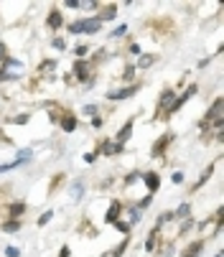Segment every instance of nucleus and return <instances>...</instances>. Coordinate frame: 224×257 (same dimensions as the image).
Wrapping results in <instances>:
<instances>
[{
	"mask_svg": "<svg viewBox=\"0 0 224 257\" xmlns=\"http://www.w3.org/2000/svg\"><path fill=\"white\" fill-rule=\"evenodd\" d=\"M102 21L97 16H82V18H74V21H66L64 26V33L66 36H97L102 33Z\"/></svg>",
	"mask_w": 224,
	"mask_h": 257,
	"instance_id": "1",
	"label": "nucleus"
},
{
	"mask_svg": "<svg viewBox=\"0 0 224 257\" xmlns=\"http://www.w3.org/2000/svg\"><path fill=\"white\" fill-rule=\"evenodd\" d=\"M26 77V61L18 56H8L6 61H0V84H13Z\"/></svg>",
	"mask_w": 224,
	"mask_h": 257,
	"instance_id": "2",
	"label": "nucleus"
},
{
	"mask_svg": "<svg viewBox=\"0 0 224 257\" xmlns=\"http://www.w3.org/2000/svg\"><path fill=\"white\" fill-rule=\"evenodd\" d=\"M49 120L56 122L66 135H71V133L79 130V117L74 115L69 107H59V104H56V107H49Z\"/></svg>",
	"mask_w": 224,
	"mask_h": 257,
	"instance_id": "3",
	"label": "nucleus"
},
{
	"mask_svg": "<svg viewBox=\"0 0 224 257\" xmlns=\"http://www.w3.org/2000/svg\"><path fill=\"white\" fill-rule=\"evenodd\" d=\"M143 82H135V84H120V87H109L104 92V102H112V104H120V102H130L133 97H138L143 92Z\"/></svg>",
	"mask_w": 224,
	"mask_h": 257,
	"instance_id": "4",
	"label": "nucleus"
},
{
	"mask_svg": "<svg viewBox=\"0 0 224 257\" xmlns=\"http://www.w3.org/2000/svg\"><path fill=\"white\" fill-rule=\"evenodd\" d=\"M94 153H97V158H118V156H123L125 151H128V145H120V143H115L112 138H99L97 143H94V148H92Z\"/></svg>",
	"mask_w": 224,
	"mask_h": 257,
	"instance_id": "5",
	"label": "nucleus"
},
{
	"mask_svg": "<svg viewBox=\"0 0 224 257\" xmlns=\"http://www.w3.org/2000/svg\"><path fill=\"white\" fill-rule=\"evenodd\" d=\"M173 140H176V133H173V130H163V133L156 138V143L151 145V161H161V158H166V153L171 151Z\"/></svg>",
	"mask_w": 224,
	"mask_h": 257,
	"instance_id": "6",
	"label": "nucleus"
},
{
	"mask_svg": "<svg viewBox=\"0 0 224 257\" xmlns=\"http://www.w3.org/2000/svg\"><path fill=\"white\" fill-rule=\"evenodd\" d=\"M176 99V89L173 87H163L158 99H156V112H153V122H163L166 120V112H168V107L173 104Z\"/></svg>",
	"mask_w": 224,
	"mask_h": 257,
	"instance_id": "7",
	"label": "nucleus"
},
{
	"mask_svg": "<svg viewBox=\"0 0 224 257\" xmlns=\"http://www.w3.org/2000/svg\"><path fill=\"white\" fill-rule=\"evenodd\" d=\"M221 117H224V99H221V97H214V99H211V104L206 107V112H204L201 122H199L201 135L206 133V127H209L211 122H216V120H221Z\"/></svg>",
	"mask_w": 224,
	"mask_h": 257,
	"instance_id": "8",
	"label": "nucleus"
},
{
	"mask_svg": "<svg viewBox=\"0 0 224 257\" xmlns=\"http://www.w3.org/2000/svg\"><path fill=\"white\" fill-rule=\"evenodd\" d=\"M64 26H66V18H64V11H61V6H51L49 8V13L44 16V28L46 31H51L54 36H59L61 31H64Z\"/></svg>",
	"mask_w": 224,
	"mask_h": 257,
	"instance_id": "9",
	"label": "nucleus"
},
{
	"mask_svg": "<svg viewBox=\"0 0 224 257\" xmlns=\"http://www.w3.org/2000/svg\"><path fill=\"white\" fill-rule=\"evenodd\" d=\"M199 94V84L196 82H191L189 84V89H186V92H181V94H176V99H173V104L168 107V112H166V120H171L173 115H178L181 112V109L186 107V104H189L191 102V97H196Z\"/></svg>",
	"mask_w": 224,
	"mask_h": 257,
	"instance_id": "10",
	"label": "nucleus"
},
{
	"mask_svg": "<svg viewBox=\"0 0 224 257\" xmlns=\"http://www.w3.org/2000/svg\"><path fill=\"white\" fill-rule=\"evenodd\" d=\"M69 71H71V77H74V82H77V84H84V82H89V79L97 74L87 59H74Z\"/></svg>",
	"mask_w": 224,
	"mask_h": 257,
	"instance_id": "11",
	"label": "nucleus"
},
{
	"mask_svg": "<svg viewBox=\"0 0 224 257\" xmlns=\"http://www.w3.org/2000/svg\"><path fill=\"white\" fill-rule=\"evenodd\" d=\"M140 183H143L145 194L156 196V194L161 191V186H163V176H161V171H156V168H148V171H143V176H140Z\"/></svg>",
	"mask_w": 224,
	"mask_h": 257,
	"instance_id": "12",
	"label": "nucleus"
},
{
	"mask_svg": "<svg viewBox=\"0 0 224 257\" xmlns=\"http://www.w3.org/2000/svg\"><path fill=\"white\" fill-rule=\"evenodd\" d=\"M87 191H89V186H87L84 178H74L71 183H66V194H69V199H71L74 206H79V204L84 201Z\"/></svg>",
	"mask_w": 224,
	"mask_h": 257,
	"instance_id": "13",
	"label": "nucleus"
},
{
	"mask_svg": "<svg viewBox=\"0 0 224 257\" xmlns=\"http://www.w3.org/2000/svg\"><path fill=\"white\" fill-rule=\"evenodd\" d=\"M123 206H125V201H120V199H112V201L107 204V209H104L102 224H104V227H112V224L118 222V219H123Z\"/></svg>",
	"mask_w": 224,
	"mask_h": 257,
	"instance_id": "14",
	"label": "nucleus"
},
{
	"mask_svg": "<svg viewBox=\"0 0 224 257\" xmlns=\"http://www.w3.org/2000/svg\"><path fill=\"white\" fill-rule=\"evenodd\" d=\"M216 168H219V158H216V161H211V163H209V166L199 173L196 183H191V186H189V194H191V196H194V194H199V191L206 186V183L211 181V176H214V171H216Z\"/></svg>",
	"mask_w": 224,
	"mask_h": 257,
	"instance_id": "15",
	"label": "nucleus"
},
{
	"mask_svg": "<svg viewBox=\"0 0 224 257\" xmlns=\"http://www.w3.org/2000/svg\"><path fill=\"white\" fill-rule=\"evenodd\" d=\"M206 242H209V237H196L191 242H186V247L178 252V257H201L206 249Z\"/></svg>",
	"mask_w": 224,
	"mask_h": 257,
	"instance_id": "16",
	"label": "nucleus"
},
{
	"mask_svg": "<svg viewBox=\"0 0 224 257\" xmlns=\"http://www.w3.org/2000/svg\"><path fill=\"white\" fill-rule=\"evenodd\" d=\"M26 214H28L26 199H11L6 204V219H26Z\"/></svg>",
	"mask_w": 224,
	"mask_h": 257,
	"instance_id": "17",
	"label": "nucleus"
},
{
	"mask_svg": "<svg viewBox=\"0 0 224 257\" xmlns=\"http://www.w3.org/2000/svg\"><path fill=\"white\" fill-rule=\"evenodd\" d=\"M120 16V6L118 3H102L99 11H97V18L102 21V26H109V23H115Z\"/></svg>",
	"mask_w": 224,
	"mask_h": 257,
	"instance_id": "18",
	"label": "nucleus"
},
{
	"mask_svg": "<svg viewBox=\"0 0 224 257\" xmlns=\"http://www.w3.org/2000/svg\"><path fill=\"white\" fill-rule=\"evenodd\" d=\"M163 242H166V232L151 229V232H148V237H145V242H143L145 254H153V252H158V247H161Z\"/></svg>",
	"mask_w": 224,
	"mask_h": 257,
	"instance_id": "19",
	"label": "nucleus"
},
{
	"mask_svg": "<svg viewBox=\"0 0 224 257\" xmlns=\"http://www.w3.org/2000/svg\"><path fill=\"white\" fill-rule=\"evenodd\" d=\"M133 133H135V120L130 117V120H125V122L118 127V133L112 135V140L120 143V145H128V143L133 140Z\"/></svg>",
	"mask_w": 224,
	"mask_h": 257,
	"instance_id": "20",
	"label": "nucleus"
},
{
	"mask_svg": "<svg viewBox=\"0 0 224 257\" xmlns=\"http://www.w3.org/2000/svg\"><path fill=\"white\" fill-rule=\"evenodd\" d=\"M123 219H125V222L135 229V227L143 222V211H140L133 201H125V206H123Z\"/></svg>",
	"mask_w": 224,
	"mask_h": 257,
	"instance_id": "21",
	"label": "nucleus"
},
{
	"mask_svg": "<svg viewBox=\"0 0 224 257\" xmlns=\"http://www.w3.org/2000/svg\"><path fill=\"white\" fill-rule=\"evenodd\" d=\"M21 168H26V166H31L33 161H36V148L33 145H26V148H18L16 151V158H13Z\"/></svg>",
	"mask_w": 224,
	"mask_h": 257,
	"instance_id": "22",
	"label": "nucleus"
},
{
	"mask_svg": "<svg viewBox=\"0 0 224 257\" xmlns=\"http://www.w3.org/2000/svg\"><path fill=\"white\" fill-rule=\"evenodd\" d=\"M156 61H158V54H151V51H143L133 64H135V69L138 71H148V69H153L156 66Z\"/></svg>",
	"mask_w": 224,
	"mask_h": 257,
	"instance_id": "23",
	"label": "nucleus"
},
{
	"mask_svg": "<svg viewBox=\"0 0 224 257\" xmlns=\"http://www.w3.org/2000/svg\"><path fill=\"white\" fill-rule=\"evenodd\" d=\"M56 69H59V59H54V56H46V59H41L39 64H36V74L49 77V74H54Z\"/></svg>",
	"mask_w": 224,
	"mask_h": 257,
	"instance_id": "24",
	"label": "nucleus"
},
{
	"mask_svg": "<svg viewBox=\"0 0 224 257\" xmlns=\"http://www.w3.org/2000/svg\"><path fill=\"white\" fill-rule=\"evenodd\" d=\"M171 224H176V219H173V209H166V211H161V214L156 216V224H153V229L166 232Z\"/></svg>",
	"mask_w": 224,
	"mask_h": 257,
	"instance_id": "25",
	"label": "nucleus"
},
{
	"mask_svg": "<svg viewBox=\"0 0 224 257\" xmlns=\"http://www.w3.org/2000/svg\"><path fill=\"white\" fill-rule=\"evenodd\" d=\"M140 176H143V171H140V168H133V171H128V173L120 178V189H123V191H128V189L138 186V183H140Z\"/></svg>",
	"mask_w": 224,
	"mask_h": 257,
	"instance_id": "26",
	"label": "nucleus"
},
{
	"mask_svg": "<svg viewBox=\"0 0 224 257\" xmlns=\"http://www.w3.org/2000/svg\"><path fill=\"white\" fill-rule=\"evenodd\" d=\"M194 214V201H189V199H183L176 209H173V219L176 222H183V219H189Z\"/></svg>",
	"mask_w": 224,
	"mask_h": 257,
	"instance_id": "27",
	"label": "nucleus"
},
{
	"mask_svg": "<svg viewBox=\"0 0 224 257\" xmlns=\"http://www.w3.org/2000/svg\"><path fill=\"white\" fill-rule=\"evenodd\" d=\"M0 232L3 234H21L23 232V219H3V222H0Z\"/></svg>",
	"mask_w": 224,
	"mask_h": 257,
	"instance_id": "28",
	"label": "nucleus"
},
{
	"mask_svg": "<svg viewBox=\"0 0 224 257\" xmlns=\"http://www.w3.org/2000/svg\"><path fill=\"white\" fill-rule=\"evenodd\" d=\"M109 59V49L107 46H99V49H92V54H89V64H92V69H97V66H102L104 61Z\"/></svg>",
	"mask_w": 224,
	"mask_h": 257,
	"instance_id": "29",
	"label": "nucleus"
},
{
	"mask_svg": "<svg viewBox=\"0 0 224 257\" xmlns=\"http://www.w3.org/2000/svg\"><path fill=\"white\" fill-rule=\"evenodd\" d=\"M135 77H138L135 64H133V61H125V64H123V71H120V82H123V84H135V82H138Z\"/></svg>",
	"mask_w": 224,
	"mask_h": 257,
	"instance_id": "30",
	"label": "nucleus"
},
{
	"mask_svg": "<svg viewBox=\"0 0 224 257\" xmlns=\"http://www.w3.org/2000/svg\"><path fill=\"white\" fill-rule=\"evenodd\" d=\"M130 242H133V234L123 237V239H120V242H118L115 247L109 249V254H107V257H125V252L130 249Z\"/></svg>",
	"mask_w": 224,
	"mask_h": 257,
	"instance_id": "31",
	"label": "nucleus"
},
{
	"mask_svg": "<svg viewBox=\"0 0 224 257\" xmlns=\"http://www.w3.org/2000/svg\"><path fill=\"white\" fill-rule=\"evenodd\" d=\"M128 33H130V23H128V21H123V23H118L115 28H112V31L107 33V41H118V39H125Z\"/></svg>",
	"mask_w": 224,
	"mask_h": 257,
	"instance_id": "32",
	"label": "nucleus"
},
{
	"mask_svg": "<svg viewBox=\"0 0 224 257\" xmlns=\"http://www.w3.org/2000/svg\"><path fill=\"white\" fill-rule=\"evenodd\" d=\"M71 54H74V59H89V54H92V44L82 41V44H77V46L71 49Z\"/></svg>",
	"mask_w": 224,
	"mask_h": 257,
	"instance_id": "33",
	"label": "nucleus"
},
{
	"mask_svg": "<svg viewBox=\"0 0 224 257\" xmlns=\"http://www.w3.org/2000/svg\"><path fill=\"white\" fill-rule=\"evenodd\" d=\"M54 209H46V211H41L39 216H36V227H39V229H44V227H49L51 224V219H54Z\"/></svg>",
	"mask_w": 224,
	"mask_h": 257,
	"instance_id": "34",
	"label": "nucleus"
},
{
	"mask_svg": "<svg viewBox=\"0 0 224 257\" xmlns=\"http://www.w3.org/2000/svg\"><path fill=\"white\" fill-rule=\"evenodd\" d=\"M49 46H51L54 51H59V54L69 51V41L64 39V36H51V41H49Z\"/></svg>",
	"mask_w": 224,
	"mask_h": 257,
	"instance_id": "35",
	"label": "nucleus"
},
{
	"mask_svg": "<svg viewBox=\"0 0 224 257\" xmlns=\"http://www.w3.org/2000/svg\"><path fill=\"white\" fill-rule=\"evenodd\" d=\"M153 201H156V196H151V194H143V196H140L138 201H133V204H135V206H138V209H140V211L145 214L148 209L153 206Z\"/></svg>",
	"mask_w": 224,
	"mask_h": 257,
	"instance_id": "36",
	"label": "nucleus"
},
{
	"mask_svg": "<svg viewBox=\"0 0 224 257\" xmlns=\"http://www.w3.org/2000/svg\"><path fill=\"white\" fill-rule=\"evenodd\" d=\"M31 112H18V115H13V117H8V125H18V127H23V125H28L31 122Z\"/></svg>",
	"mask_w": 224,
	"mask_h": 257,
	"instance_id": "37",
	"label": "nucleus"
},
{
	"mask_svg": "<svg viewBox=\"0 0 224 257\" xmlns=\"http://www.w3.org/2000/svg\"><path fill=\"white\" fill-rule=\"evenodd\" d=\"M99 0H84V3H82V13L84 16H97V11H99Z\"/></svg>",
	"mask_w": 224,
	"mask_h": 257,
	"instance_id": "38",
	"label": "nucleus"
},
{
	"mask_svg": "<svg viewBox=\"0 0 224 257\" xmlns=\"http://www.w3.org/2000/svg\"><path fill=\"white\" fill-rule=\"evenodd\" d=\"M82 115L92 120L94 115H99V104H97V102H87V104H82Z\"/></svg>",
	"mask_w": 224,
	"mask_h": 257,
	"instance_id": "39",
	"label": "nucleus"
},
{
	"mask_svg": "<svg viewBox=\"0 0 224 257\" xmlns=\"http://www.w3.org/2000/svg\"><path fill=\"white\" fill-rule=\"evenodd\" d=\"M3 257H23V249L18 244H6L3 247Z\"/></svg>",
	"mask_w": 224,
	"mask_h": 257,
	"instance_id": "40",
	"label": "nucleus"
},
{
	"mask_svg": "<svg viewBox=\"0 0 224 257\" xmlns=\"http://www.w3.org/2000/svg\"><path fill=\"white\" fill-rule=\"evenodd\" d=\"M112 227H115V229H118V232H120L123 237H128V234H133V227H130V224L125 222V219H118V222H115V224H112Z\"/></svg>",
	"mask_w": 224,
	"mask_h": 257,
	"instance_id": "41",
	"label": "nucleus"
},
{
	"mask_svg": "<svg viewBox=\"0 0 224 257\" xmlns=\"http://www.w3.org/2000/svg\"><path fill=\"white\" fill-rule=\"evenodd\" d=\"M140 54H143V46H140L138 41H130L128 49H125V56H135V59H138Z\"/></svg>",
	"mask_w": 224,
	"mask_h": 257,
	"instance_id": "42",
	"label": "nucleus"
},
{
	"mask_svg": "<svg viewBox=\"0 0 224 257\" xmlns=\"http://www.w3.org/2000/svg\"><path fill=\"white\" fill-rule=\"evenodd\" d=\"M97 161H99V158H97V153H94V151H87V153H82V163H84V166H94Z\"/></svg>",
	"mask_w": 224,
	"mask_h": 257,
	"instance_id": "43",
	"label": "nucleus"
},
{
	"mask_svg": "<svg viewBox=\"0 0 224 257\" xmlns=\"http://www.w3.org/2000/svg\"><path fill=\"white\" fill-rule=\"evenodd\" d=\"M183 181H186V173L183 171H173L171 173V183H173V186H183Z\"/></svg>",
	"mask_w": 224,
	"mask_h": 257,
	"instance_id": "44",
	"label": "nucleus"
},
{
	"mask_svg": "<svg viewBox=\"0 0 224 257\" xmlns=\"http://www.w3.org/2000/svg\"><path fill=\"white\" fill-rule=\"evenodd\" d=\"M61 11H82V0H64Z\"/></svg>",
	"mask_w": 224,
	"mask_h": 257,
	"instance_id": "45",
	"label": "nucleus"
},
{
	"mask_svg": "<svg viewBox=\"0 0 224 257\" xmlns=\"http://www.w3.org/2000/svg\"><path fill=\"white\" fill-rule=\"evenodd\" d=\"M89 125H92V130H102V127H104V117H102V112L94 115V117L89 120Z\"/></svg>",
	"mask_w": 224,
	"mask_h": 257,
	"instance_id": "46",
	"label": "nucleus"
},
{
	"mask_svg": "<svg viewBox=\"0 0 224 257\" xmlns=\"http://www.w3.org/2000/svg\"><path fill=\"white\" fill-rule=\"evenodd\" d=\"M21 166L16 161H8V163H0V173H11V171H18Z\"/></svg>",
	"mask_w": 224,
	"mask_h": 257,
	"instance_id": "47",
	"label": "nucleus"
},
{
	"mask_svg": "<svg viewBox=\"0 0 224 257\" xmlns=\"http://www.w3.org/2000/svg\"><path fill=\"white\" fill-rule=\"evenodd\" d=\"M8 56H11V49H8V44L3 39H0V61H6Z\"/></svg>",
	"mask_w": 224,
	"mask_h": 257,
	"instance_id": "48",
	"label": "nucleus"
},
{
	"mask_svg": "<svg viewBox=\"0 0 224 257\" xmlns=\"http://www.w3.org/2000/svg\"><path fill=\"white\" fill-rule=\"evenodd\" d=\"M94 87H97V74H94L89 82H84V84H82V92H92Z\"/></svg>",
	"mask_w": 224,
	"mask_h": 257,
	"instance_id": "49",
	"label": "nucleus"
},
{
	"mask_svg": "<svg viewBox=\"0 0 224 257\" xmlns=\"http://www.w3.org/2000/svg\"><path fill=\"white\" fill-rule=\"evenodd\" d=\"M56 257H71V244H61L59 252H56Z\"/></svg>",
	"mask_w": 224,
	"mask_h": 257,
	"instance_id": "50",
	"label": "nucleus"
},
{
	"mask_svg": "<svg viewBox=\"0 0 224 257\" xmlns=\"http://www.w3.org/2000/svg\"><path fill=\"white\" fill-rule=\"evenodd\" d=\"M61 82H64L66 87H74V84H77V82H74V77H71V71H64V74H61Z\"/></svg>",
	"mask_w": 224,
	"mask_h": 257,
	"instance_id": "51",
	"label": "nucleus"
},
{
	"mask_svg": "<svg viewBox=\"0 0 224 257\" xmlns=\"http://www.w3.org/2000/svg\"><path fill=\"white\" fill-rule=\"evenodd\" d=\"M209 64H211V59H209V56H206V59H199V61H196V69H206Z\"/></svg>",
	"mask_w": 224,
	"mask_h": 257,
	"instance_id": "52",
	"label": "nucleus"
},
{
	"mask_svg": "<svg viewBox=\"0 0 224 257\" xmlns=\"http://www.w3.org/2000/svg\"><path fill=\"white\" fill-rule=\"evenodd\" d=\"M214 257H224V252H221V249H216V252H214Z\"/></svg>",
	"mask_w": 224,
	"mask_h": 257,
	"instance_id": "53",
	"label": "nucleus"
},
{
	"mask_svg": "<svg viewBox=\"0 0 224 257\" xmlns=\"http://www.w3.org/2000/svg\"><path fill=\"white\" fill-rule=\"evenodd\" d=\"M0 138H3V130H0Z\"/></svg>",
	"mask_w": 224,
	"mask_h": 257,
	"instance_id": "54",
	"label": "nucleus"
}]
</instances>
